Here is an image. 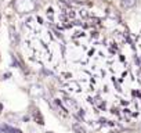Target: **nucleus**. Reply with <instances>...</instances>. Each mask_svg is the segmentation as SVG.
<instances>
[{"mask_svg": "<svg viewBox=\"0 0 141 133\" xmlns=\"http://www.w3.org/2000/svg\"><path fill=\"white\" fill-rule=\"evenodd\" d=\"M15 7L19 13H26V11H31L35 8V1L33 0H17L15 1Z\"/></svg>", "mask_w": 141, "mask_h": 133, "instance_id": "f257e3e1", "label": "nucleus"}]
</instances>
